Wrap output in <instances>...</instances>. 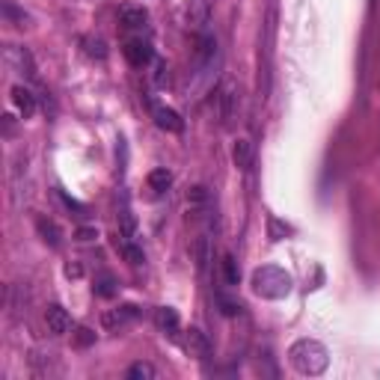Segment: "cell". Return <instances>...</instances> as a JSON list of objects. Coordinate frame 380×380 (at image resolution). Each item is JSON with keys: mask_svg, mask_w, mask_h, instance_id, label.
<instances>
[{"mask_svg": "<svg viewBox=\"0 0 380 380\" xmlns=\"http://www.w3.org/2000/svg\"><path fill=\"white\" fill-rule=\"evenodd\" d=\"M289 360H291L294 369L306 377H318V374L327 372V365H330L327 348H324L321 342H315V338H297V342L289 348Z\"/></svg>", "mask_w": 380, "mask_h": 380, "instance_id": "6da1fadb", "label": "cell"}, {"mask_svg": "<svg viewBox=\"0 0 380 380\" xmlns=\"http://www.w3.org/2000/svg\"><path fill=\"white\" fill-rule=\"evenodd\" d=\"M250 285H253V291L265 297V300H282V297H289L291 294V274L285 267H277V265H262V267H255L253 270V277H250Z\"/></svg>", "mask_w": 380, "mask_h": 380, "instance_id": "7a4b0ae2", "label": "cell"}, {"mask_svg": "<svg viewBox=\"0 0 380 380\" xmlns=\"http://www.w3.org/2000/svg\"><path fill=\"white\" fill-rule=\"evenodd\" d=\"M214 107H217V116H220V122H223L226 128L238 119L241 99H238V87L232 84V80H223V84L217 87V92H214Z\"/></svg>", "mask_w": 380, "mask_h": 380, "instance_id": "3957f363", "label": "cell"}, {"mask_svg": "<svg viewBox=\"0 0 380 380\" xmlns=\"http://www.w3.org/2000/svg\"><path fill=\"white\" fill-rule=\"evenodd\" d=\"M125 60L134 65V69H143L155 60V51L148 45V39H128L125 42Z\"/></svg>", "mask_w": 380, "mask_h": 380, "instance_id": "277c9868", "label": "cell"}, {"mask_svg": "<svg viewBox=\"0 0 380 380\" xmlns=\"http://www.w3.org/2000/svg\"><path fill=\"white\" fill-rule=\"evenodd\" d=\"M182 348L187 350L190 357H196V360H208V357H211V342L205 338V333H202V330H196V327L184 330Z\"/></svg>", "mask_w": 380, "mask_h": 380, "instance_id": "5b68a950", "label": "cell"}, {"mask_svg": "<svg viewBox=\"0 0 380 380\" xmlns=\"http://www.w3.org/2000/svg\"><path fill=\"white\" fill-rule=\"evenodd\" d=\"M45 324H48V333L51 336H65V333L72 330V315L60 303H51L45 309Z\"/></svg>", "mask_w": 380, "mask_h": 380, "instance_id": "8992f818", "label": "cell"}, {"mask_svg": "<svg viewBox=\"0 0 380 380\" xmlns=\"http://www.w3.org/2000/svg\"><path fill=\"white\" fill-rule=\"evenodd\" d=\"M182 18L190 30H202V27L208 24V6L205 0H184L182 6Z\"/></svg>", "mask_w": 380, "mask_h": 380, "instance_id": "52a82bcc", "label": "cell"}, {"mask_svg": "<svg viewBox=\"0 0 380 380\" xmlns=\"http://www.w3.org/2000/svg\"><path fill=\"white\" fill-rule=\"evenodd\" d=\"M152 116H155V125L160 131H170V134H179L184 128L182 116L172 110V107H164V104H152Z\"/></svg>", "mask_w": 380, "mask_h": 380, "instance_id": "ba28073f", "label": "cell"}, {"mask_svg": "<svg viewBox=\"0 0 380 380\" xmlns=\"http://www.w3.org/2000/svg\"><path fill=\"white\" fill-rule=\"evenodd\" d=\"M134 318H137V306H131V303H125V306H119V309H110V312H104V327L107 330H119V327H125V324H131Z\"/></svg>", "mask_w": 380, "mask_h": 380, "instance_id": "9c48e42d", "label": "cell"}, {"mask_svg": "<svg viewBox=\"0 0 380 380\" xmlns=\"http://www.w3.org/2000/svg\"><path fill=\"white\" fill-rule=\"evenodd\" d=\"M6 63L12 65V69H18L21 75H27V77H36V65H33L30 53H27L24 48L9 45V48H6Z\"/></svg>", "mask_w": 380, "mask_h": 380, "instance_id": "30bf717a", "label": "cell"}, {"mask_svg": "<svg viewBox=\"0 0 380 380\" xmlns=\"http://www.w3.org/2000/svg\"><path fill=\"white\" fill-rule=\"evenodd\" d=\"M12 104L18 107V113L24 116V119H30L33 113H36V95L27 89V87H12Z\"/></svg>", "mask_w": 380, "mask_h": 380, "instance_id": "8fae6325", "label": "cell"}, {"mask_svg": "<svg viewBox=\"0 0 380 380\" xmlns=\"http://www.w3.org/2000/svg\"><path fill=\"white\" fill-rule=\"evenodd\" d=\"M116 250H119V255L122 259H125L128 265H143L146 259H143V250L137 247V243H134V238L131 235H116Z\"/></svg>", "mask_w": 380, "mask_h": 380, "instance_id": "7c38bea8", "label": "cell"}, {"mask_svg": "<svg viewBox=\"0 0 380 380\" xmlns=\"http://www.w3.org/2000/svg\"><path fill=\"white\" fill-rule=\"evenodd\" d=\"M119 18H122V24H125L128 30H143V27L148 24V12L143 6H122Z\"/></svg>", "mask_w": 380, "mask_h": 380, "instance_id": "4fadbf2b", "label": "cell"}, {"mask_svg": "<svg viewBox=\"0 0 380 380\" xmlns=\"http://www.w3.org/2000/svg\"><path fill=\"white\" fill-rule=\"evenodd\" d=\"M155 324L167 336H175L179 333V312H175L172 306H160V309H155Z\"/></svg>", "mask_w": 380, "mask_h": 380, "instance_id": "5bb4252c", "label": "cell"}, {"mask_svg": "<svg viewBox=\"0 0 380 380\" xmlns=\"http://www.w3.org/2000/svg\"><path fill=\"white\" fill-rule=\"evenodd\" d=\"M36 229H39V235H42V241L48 243V247H53V250L60 247V229L53 220H48V217H36Z\"/></svg>", "mask_w": 380, "mask_h": 380, "instance_id": "9a60e30c", "label": "cell"}, {"mask_svg": "<svg viewBox=\"0 0 380 380\" xmlns=\"http://www.w3.org/2000/svg\"><path fill=\"white\" fill-rule=\"evenodd\" d=\"M80 45H84V53H87V57L89 60H107V45H104V39H99V36H84V42H80Z\"/></svg>", "mask_w": 380, "mask_h": 380, "instance_id": "2e32d148", "label": "cell"}, {"mask_svg": "<svg viewBox=\"0 0 380 380\" xmlns=\"http://www.w3.org/2000/svg\"><path fill=\"white\" fill-rule=\"evenodd\" d=\"M170 184H172L170 170H152L148 172V187H152V194H164V190H170Z\"/></svg>", "mask_w": 380, "mask_h": 380, "instance_id": "e0dca14e", "label": "cell"}, {"mask_svg": "<svg viewBox=\"0 0 380 380\" xmlns=\"http://www.w3.org/2000/svg\"><path fill=\"white\" fill-rule=\"evenodd\" d=\"M220 265H223V279H226V285H238V282H241V267H238V262H235V255L226 253Z\"/></svg>", "mask_w": 380, "mask_h": 380, "instance_id": "ac0fdd59", "label": "cell"}, {"mask_svg": "<svg viewBox=\"0 0 380 380\" xmlns=\"http://www.w3.org/2000/svg\"><path fill=\"white\" fill-rule=\"evenodd\" d=\"M208 190L205 187H194V190H190V194H187V205H190V211H208Z\"/></svg>", "mask_w": 380, "mask_h": 380, "instance_id": "d6986e66", "label": "cell"}, {"mask_svg": "<svg viewBox=\"0 0 380 380\" xmlns=\"http://www.w3.org/2000/svg\"><path fill=\"white\" fill-rule=\"evenodd\" d=\"M125 377H128V380H155L158 372H155L152 362H134L131 369L125 372Z\"/></svg>", "mask_w": 380, "mask_h": 380, "instance_id": "ffe728a7", "label": "cell"}, {"mask_svg": "<svg viewBox=\"0 0 380 380\" xmlns=\"http://www.w3.org/2000/svg\"><path fill=\"white\" fill-rule=\"evenodd\" d=\"M232 158H235V164H238L241 170H247V167H250V160H253V148H250V143H247V140H238L235 148H232Z\"/></svg>", "mask_w": 380, "mask_h": 380, "instance_id": "44dd1931", "label": "cell"}, {"mask_svg": "<svg viewBox=\"0 0 380 380\" xmlns=\"http://www.w3.org/2000/svg\"><path fill=\"white\" fill-rule=\"evenodd\" d=\"M214 300H217V306H220V312H223L226 318H235V315H241V309H243L238 300H232V297H226V294H217Z\"/></svg>", "mask_w": 380, "mask_h": 380, "instance_id": "7402d4cb", "label": "cell"}, {"mask_svg": "<svg viewBox=\"0 0 380 380\" xmlns=\"http://www.w3.org/2000/svg\"><path fill=\"white\" fill-rule=\"evenodd\" d=\"M289 232H291V229H289V226H282L277 217H270V220H267V235H270V241H282Z\"/></svg>", "mask_w": 380, "mask_h": 380, "instance_id": "603a6c76", "label": "cell"}, {"mask_svg": "<svg viewBox=\"0 0 380 380\" xmlns=\"http://www.w3.org/2000/svg\"><path fill=\"white\" fill-rule=\"evenodd\" d=\"M95 294H101V297H113L116 294V282H113V277H101L99 282H95Z\"/></svg>", "mask_w": 380, "mask_h": 380, "instance_id": "cb8c5ba5", "label": "cell"}, {"mask_svg": "<svg viewBox=\"0 0 380 380\" xmlns=\"http://www.w3.org/2000/svg\"><path fill=\"white\" fill-rule=\"evenodd\" d=\"M92 342H95V333L87 330V327H80V330H77V348H87V345H92Z\"/></svg>", "mask_w": 380, "mask_h": 380, "instance_id": "d4e9b609", "label": "cell"}, {"mask_svg": "<svg viewBox=\"0 0 380 380\" xmlns=\"http://www.w3.org/2000/svg\"><path fill=\"white\" fill-rule=\"evenodd\" d=\"M155 84L158 87L167 84V63H160V60H155Z\"/></svg>", "mask_w": 380, "mask_h": 380, "instance_id": "484cf974", "label": "cell"}, {"mask_svg": "<svg viewBox=\"0 0 380 380\" xmlns=\"http://www.w3.org/2000/svg\"><path fill=\"white\" fill-rule=\"evenodd\" d=\"M92 238H99L95 229H77V241H92Z\"/></svg>", "mask_w": 380, "mask_h": 380, "instance_id": "4316f807", "label": "cell"}, {"mask_svg": "<svg viewBox=\"0 0 380 380\" xmlns=\"http://www.w3.org/2000/svg\"><path fill=\"white\" fill-rule=\"evenodd\" d=\"M84 274V267H80L77 262H72V265H65V277H80Z\"/></svg>", "mask_w": 380, "mask_h": 380, "instance_id": "83f0119b", "label": "cell"}]
</instances>
